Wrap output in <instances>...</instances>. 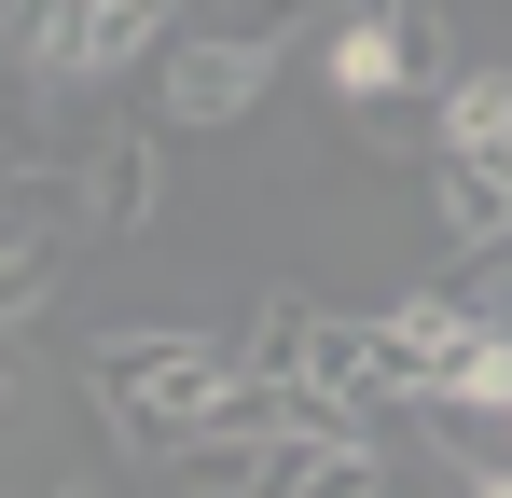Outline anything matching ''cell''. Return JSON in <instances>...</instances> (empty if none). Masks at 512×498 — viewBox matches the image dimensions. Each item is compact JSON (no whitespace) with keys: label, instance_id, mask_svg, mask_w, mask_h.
<instances>
[{"label":"cell","instance_id":"cell-5","mask_svg":"<svg viewBox=\"0 0 512 498\" xmlns=\"http://www.w3.org/2000/svg\"><path fill=\"white\" fill-rule=\"evenodd\" d=\"M429 208H443V249H457L471 277H499V263H512V153H443Z\"/></svg>","mask_w":512,"mask_h":498},{"label":"cell","instance_id":"cell-6","mask_svg":"<svg viewBox=\"0 0 512 498\" xmlns=\"http://www.w3.org/2000/svg\"><path fill=\"white\" fill-rule=\"evenodd\" d=\"M319 70H333V97H346V111L402 97V83H416V14H402V0H360L333 42H319Z\"/></svg>","mask_w":512,"mask_h":498},{"label":"cell","instance_id":"cell-12","mask_svg":"<svg viewBox=\"0 0 512 498\" xmlns=\"http://www.w3.org/2000/svg\"><path fill=\"white\" fill-rule=\"evenodd\" d=\"M125 14H180V28H194V0H125Z\"/></svg>","mask_w":512,"mask_h":498},{"label":"cell","instance_id":"cell-11","mask_svg":"<svg viewBox=\"0 0 512 498\" xmlns=\"http://www.w3.org/2000/svg\"><path fill=\"white\" fill-rule=\"evenodd\" d=\"M471 498H512V457H499V471H471Z\"/></svg>","mask_w":512,"mask_h":498},{"label":"cell","instance_id":"cell-9","mask_svg":"<svg viewBox=\"0 0 512 498\" xmlns=\"http://www.w3.org/2000/svg\"><path fill=\"white\" fill-rule=\"evenodd\" d=\"M429 139H443V153H512V70L429 83Z\"/></svg>","mask_w":512,"mask_h":498},{"label":"cell","instance_id":"cell-7","mask_svg":"<svg viewBox=\"0 0 512 498\" xmlns=\"http://www.w3.org/2000/svg\"><path fill=\"white\" fill-rule=\"evenodd\" d=\"M70 236H84L70 208H14V222H0V346L42 319V305H56V277H70Z\"/></svg>","mask_w":512,"mask_h":498},{"label":"cell","instance_id":"cell-8","mask_svg":"<svg viewBox=\"0 0 512 498\" xmlns=\"http://www.w3.org/2000/svg\"><path fill=\"white\" fill-rule=\"evenodd\" d=\"M84 56H97V0H0V70L84 83Z\"/></svg>","mask_w":512,"mask_h":498},{"label":"cell","instance_id":"cell-10","mask_svg":"<svg viewBox=\"0 0 512 498\" xmlns=\"http://www.w3.org/2000/svg\"><path fill=\"white\" fill-rule=\"evenodd\" d=\"M291 0H194V28H277Z\"/></svg>","mask_w":512,"mask_h":498},{"label":"cell","instance_id":"cell-2","mask_svg":"<svg viewBox=\"0 0 512 498\" xmlns=\"http://www.w3.org/2000/svg\"><path fill=\"white\" fill-rule=\"evenodd\" d=\"M180 471H194V498H388L374 429H346V415L277 429V443H194Z\"/></svg>","mask_w":512,"mask_h":498},{"label":"cell","instance_id":"cell-3","mask_svg":"<svg viewBox=\"0 0 512 498\" xmlns=\"http://www.w3.org/2000/svg\"><path fill=\"white\" fill-rule=\"evenodd\" d=\"M277 28H180L167 56H153V125L167 139H208V125H236V111H263L277 97Z\"/></svg>","mask_w":512,"mask_h":498},{"label":"cell","instance_id":"cell-4","mask_svg":"<svg viewBox=\"0 0 512 498\" xmlns=\"http://www.w3.org/2000/svg\"><path fill=\"white\" fill-rule=\"evenodd\" d=\"M70 166H84V236H139L167 208V125L153 139L139 125H97V139H70Z\"/></svg>","mask_w":512,"mask_h":498},{"label":"cell","instance_id":"cell-13","mask_svg":"<svg viewBox=\"0 0 512 498\" xmlns=\"http://www.w3.org/2000/svg\"><path fill=\"white\" fill-rule=\"evenodd\" d=\"M499 443H512V415H499Z\"/></svg>","mask_w":512,"mask_h":498},{"label":"cell","instance_id":"cell-1","mask_svg":"<svg viewBox=\"0 0 512 498\" xmlns=\"http://www.w3.org/2000/svg\"><path fill=\"white\" fill-rule=\"evenodd\" d=\"M236 388H250L236 332H97L84 346V402L111 415V443H153V457L222 443Z\"/></svg>","mask_w":512,"mask_h":498}]
</instances>
